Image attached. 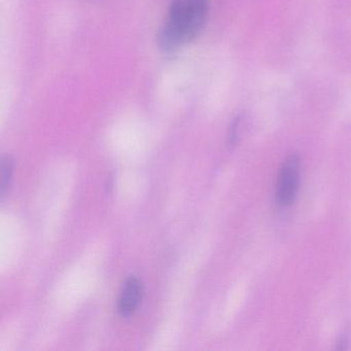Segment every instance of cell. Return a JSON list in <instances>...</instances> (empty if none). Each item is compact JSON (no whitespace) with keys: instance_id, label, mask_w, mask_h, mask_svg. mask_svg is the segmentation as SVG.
<instances>
[{"instance_id":"cell-2","label":"cell","mask_w":351,"mask_h":351,"mask_svg":"<svg viewBox=\"0 0 351 351\" xmlns=\"http://www.w3.org/2000/svg\"><path fill=\"white\" fill-rule=\"evenodd\" d=\"M299 159L297 156H291L285 160L277 184V200L281 206H287L295 200L299 186Z\"/></svg>"},{"instance_id":"cell-3","label":"cell","mask_w":351,"mask_h":351,"mask_svg":"<svg viewBox=\"0 0 351 351\" xmlns=\"http://www.w3.org/2000/svg\"><path fill=\"white\" fill-rule=\"evenodd\" d=\"M143 295V287L136 277H129L123 285L118 303L119 313L128 317L138 307Z\"/></svg>"},{"instance_id":"cell-1","label":"cell","mask_w":351,"mask_h":351,"mask_svg":"<svg viewBox=\"0 0 351 351\" xmlns=\"http://www.w3.org/2000/svg\"><path fill=\"white\" fill-rule=\"evenodd\" d=\"M208 0H173L158 36L160 48L173 52L200 34L206 20Z\"/></svg>"},{"instance_id":"cell-4","label":"cell","mask_w":351,"mask_h":351,"mask_svg":"<svg viewBox=\"0 0 351 351\" xmlns=\"http://www.w3.org/2000/svg\"><path fill=\"white\" fill-rule=\"evenodd\" d=\"M1 182H0V196L3 199V197L7 194L11 186L12 180H13L14 173V160L10 156H5L1 159Z\"/></svg>"}]
</instances>
